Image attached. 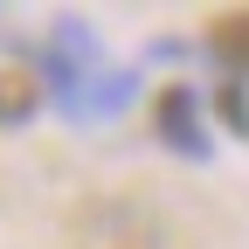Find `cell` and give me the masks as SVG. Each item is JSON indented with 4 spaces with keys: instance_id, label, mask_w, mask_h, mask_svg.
I'll return each instance as SVG.
<instances>
[{
    "instance_id": "cell-1",
    "label": "cell",
    "mask_w": 249,
    "mask_h": 249,
    "mask_svg": "<svg viewBox=\"0 0 249 249\" xmlns=\"http://www.w3.org/2000/svg\"><path fill=\"white\" fill-rule=\"evenodd\" d=\"M160 139L173 145V152H201L208 139H201V111H194V90L187 83H173V90H160Z\"/></svg>"
},
{
    "instance_id": "cell-2",
    "label": "cell",
    "mask_w": 249,
    "mask_h": 249,
    "mask_svg": "<svg viewBox=\"0 0 249 249\" xmlns=\"http://www.w3.org/2000/svg\"><path fill=\"white\" fill-rule=\"evenodd\" d=\"M208 49H214V62L229 70V83H242V76H249V14H222L214 35H208Z\"/></svg>"
},
{
    "instance_id": "cell-3",
    "label": "cell",
    "mask_w": 249,
    "mask_h": 249,
    "mask_svg": "<svg viewBox=\"0 0 249 249\" xmlns=\"http://www.w3.org/2000/svg\"><path fill=\"white\" fill-rule=\"evenodd\" d=\"M35 104H42L35 76H14V70H0V124H21Z\"/></svg>"
}]
</instances>
